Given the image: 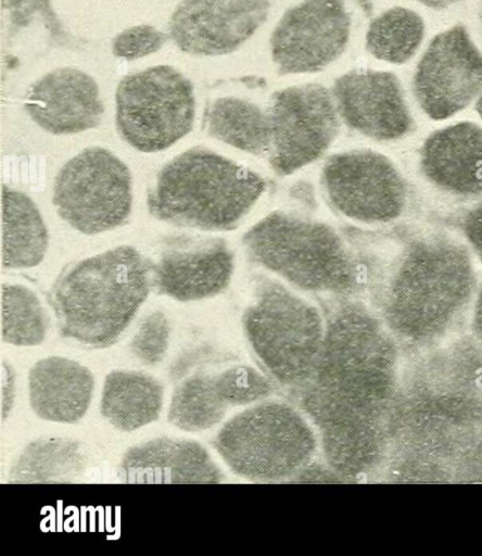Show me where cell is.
I'll return each mask as SVG.
<instances>
[{"label": "cell", "mask_w": 482, "mask_h": 556, "mask_svg": "<svg viewBox=\"0 0 482 556\" xmlns=\"http://www.w3.org/2000/svg\"><path fill=\"white\" fill-rule=\"evenodd\" d=\"M403 350L368 307L344 302L326 319L315 372L295 397L314 424L348 427L386 420L398 394Z\"/></svg>", "instance_id": "cell-1"}, {"label": "cell", "mask_w": 482, "mask_h": 556, "mask_svg": "<svg viewBox=\"0 0 482 556\" xmlns=\"http://www.w3.org/2000/svg\"><path fill=\"white\" fill-rule=\"evenodd\" d=\"M478 286L467 244L443 233L419 237L396 258L377 314L403 354L427 351L461 333Z\"/></svg>", "instance_id": "cell-2"}, {"label": "cell", "mask_w": 482, "mask_h": 556, "mask_svg": "<svg viewBox=\"0 0 482 556\" xmlns=\"http://www.w3.org/2000/svg\"><path fill=\"white\" fill-rule=\"evenodd\" d=\"M151 281L152 265L134 247L79 261L52 295L61 336L93 349L114 344L145 301Z\"/></svg>", "instance_id": "cell-3"}, {"label": "cell", "mask_w": 482, "mask_h": 556, "mask_svg": "<svg viewBox=\"0 0 482 556\" xmlns=\"http://www.w3.org/2000/svg\"><path fill=\"white\" fill-rule=\"evenodd\" d=\"M265 190L255 172L203 148L169 161L156 175L148 208L158 220L200 230L233 229Z\"/></svg>", "instance_id": "cell-4"}, {"label": "cell", "mask_w": 482, "mask_h": 556, "mask_svg": "<svg viewBox=\"0 0 482 556\" xmlns=\"http://www.w3.org/2000/svg\"><path fill=\"white\" fill-rule=\"evenodd\" d=\"M394 407L459 441L482 432V342L461 332L403 354Z\"/></svg>", "instance_id": "cell-5"}, {"label": "cell", "mask_w": 482, "mask_h": 556, "mask_svg": "<svg viewBox=\"0 0 482 556\" xmlns=\"http://www.w3.org/2000/svg\"><path fill=\"white\" fill-rule=\"evenodd\" d=\"M213 446L237 476L256 482L294 479L319 450L316 431L294 405L267 399L228 419Z\"/></svg>", "instance_id": "cell-6"}, {"label": "cell", "mask_w": 482, "mask_h": 556, "mask_svg": "<svg viewBox=\"0 0 482 556\" xmlns=\"http://www.w3.org/2000/svg\"><path fill=\"white\" fill-rule=\"evenodd\" d=\"M243 243L254 262L299 289L350 294L360 285L346 245L324 223L275 212L256 223Z\"/></svg>", "instance_id": "cell-7"}, {"label": "cell", "mask_w": 482, "mask_h": 556, "mask_svg": "<svg viewBox=\"0 0 482 556\" xmlns=\"http://www.w3.org/2000/svg\"><path fill=\"white\" fill-rule=\"evenodd\" d=\"M245 338L265 372L290 391L313 377L326 321L313 304L278 283H266L242 316Z\"/></svg>", "instance_id": "cell-8"}, {"label": "cell", "mask_w": 482, "mask_h": 556, "mask_svg": "<svg viewBox=\"0 0 482 556\" xmlns=\"http://www.w3.org/2000/svg\"><path fill=\"white\" fill-rule=\"evenodd\" d=\"M115 104L120 137L141 152L165 150L193 127V86L169 65H155L124 76L116 88Z\"/></svg>", "instance_id": "cell-9"}, {"label": "cell", "mask_w": 482, "mask_h": 556, "mask_svg": "<svg viewBox=\"0 0 482 556\" xmlns=\"http://www.w3.org/2000/svg\"><path fill=\"white\" fill-rule=\"evenodd\" d=\"M52 202L60 217L81 233L112 230L131 212L130 172L111 151L87 148L59 170Z\"/></svg>", "instance_id": "cell-10"}, {"label": "cell", "mask_w": 482, "mask_h": 556, "mask_svg": "<svg viewBox=\"0 0 482 556\" xmlns=\"http://www.w3.org/2000/svg\"><path fill=\"white\" fill-rule=\"evenodd\" d=\"M270 126V163L281 175L319 159L340 129L339 112L330 91L318 84L277 91L267 111Z\"/></svg>", "instance_id": "cell-11"}, {"label": "cell", "mask_w": 482, "mask_h": 556, "mask_svg": "<svg viewBox=\"0 0 482 556\" xmlns=\"http://www.w3.org/2000/svg\"><path fill=\"white\" fill-rule=\"evenodd\" d=\"M321 180L333 207L356 222L390 223L403 214L407 204V186L399 170L389 157L375 151L331 156Z\"/></svg>", "instance_id": "cell-12"}, {"label": "cell", "mask_w": 482, "mask_h": 556, "mask_svg": "<svg viewBox=\"0 0 482 556\" xmlns=\"http://www.w3.org/2000/svg\"><path fill=\"white\" fill-rule=\"evenodd\" d=\"M350 31L346 0H304L277 23L271 59L281 75L321 71L343 53Z\"/></svg>", "instance_id": "cell-13"}, {"label": "cell", "mask_w": 482, "mask_h": 556, "mask_svg": "<svg viewBox=\"0 0 482 556\" xmlns=\"http://www.w3.org/2000/svg\"><path fill=\"white\" fill-rule=\"evenodd\" d=\"M413 89L422 111L446 119L468 106L482 90V53L462 26L435 36L420 59Z\"/></svg>", "instance_id": "cell-14"}, {"label": "cell", "mask_w": 482, "mask_h": 556, "mask_svg": "<svg viewBox=\"0 0 482 556\" xmlns=\"http://www.w3.org/2000/svg\"><path fill=\"white\" fill-rule=\"evenodd\" d=\"M269 0H181L169 36L183 52L221 55L236 51L265 23Z\"/></svg>", "instance_id": "cell-15"}, {"label": "cell", "mask_w": 482, "mask_h": 556, "mask_svg": "<svg viewBox=\"0 0 482 556\" xmlns=\"http://www.w3.org/2000/svg\"><path fill=\"white\" fill-rule=\"evenodd\" d=\"M332 94L344 123L368 138L394 141L414 127L402 86L393 73L348 72L335 79Z\"/></svg>", "instance_id": "cell-16"}, {"label": "cell", "mask_w": 482, "mask_h": 556, "mask_svg": "<svg viewBox=\"0 0 482 556\" xmlns=\"http://www.w3.org/2000/svg\"><path fill=\"white\" fill-rule=\"evenodd\" d=\"M24 108L38 126L53 135L94 128L104 112L96 80L71 66L55 68L35 81Z\"/></svg>", "instance_id": "cell-17"}, {"label": "cell", "mask_w": 482, "mask_h": 556, "mask_svg": "<svg viewBox=\"0 0 482 556\" xmlns=\"http://www.w3.org/2000/svg\"><path fill=\"white\" fill-rule=\"evenodd\" d=\"M117 475L131 484H217L225 476L207 450L191 439L157 437L130 446Z\"/></svg>", "instance_id": "cell-18"}, {"label": "cell", "mask_w": 482, "mask_h": 556, "mask_svg": "<svg viewBox=\"0 0 482 556\" xmlns=\"http://www.w3.org/2000/svg\"><path fill=\"white\" fill-rule=\"evenodd\" d=\"M232 271L233 254L224 240L191 241L162 252L152 265V282L177 301H199L224 291Z\"/></svg>", "instance_id": "cell-19"}, {"label": "cell", "mask_w": 482, "mask_h": 556, "mask_svg": "<svg viewBox=\"0 0 482 556\" xmlns=\"http://www.w3.org/2000/svg\"><path fill=\"white\" fill-rule=\"evenodd\" d=\"M420 168L439 190L459 198L482 197V127L460 122L432 132L420 151Z\"/></svg>", "instance_id": "cell-20"}, {"label": "cell", "mask_w": 482, "mask_h": 556, "mask_svg": "<svg viewBox=\"0 0 482 556\" xmlns=\"http://www.w3.org/2000/svg\"><path fill=\"white\" fill-rule=\"evenodd\" d=\"M93 388L90 369L66 357L41 358L28 371L29 405L43 420L77 422L90 406Z\"/></svg>", "instance_id": "cell-21"}, {"label": "cell", "mask_w": 482, "mask_h": 556, "mask_svg": "<svg viewBox=\"0 0 482 556\" xmlns=\"http://www.w3.org/2000/svg\"><path fill=\"white\" fill-rule=\"evenodd\" d=\"M163 397V384L155 377L113 370L104 379L100 412L114 428L131 432L158 419Z\"/></svg>", "instance_id": "cell-22"}, {"label": "cell", "mask_w": 482, "mask_h": 556, "mask_svg": "<svg viewBox=\"0 0 482 556\" xmlns=\"http://www.w3.org/2000/svg\"><path fill=\"white\" fill-rule=\"evenodd\" d=\"M48 231L31 199L1 187V263L5 268L37 266L48 248Z\"/></svg>", "instance_id": "cell-23"}, {"label": "cell", "mask_w": 482, "mask_h": 556, "mask_svg": "<svg viewBox=\"0 0 482 556\" xmlns=\"http://www.w3.org/2000/svg\"><path fill=\"white\" fill-rule=\"evenodd\" d=\"M87 465V451L78 440L41 437L29 442L16 457L8 482L74 483L83 478Z\"/></svg>", "instance_id": "cell-24"}, {"label": "cell", "mask_w": 482, "mask_h": 556, "mask_svg": "<svg viewBox=\"0 0 482 556\" xmlns=\"http://www.w3.org/2000/svg\"><path fill=\"white\" fill-rule=\"evenodd\" d=\"M207 131L210 136L254 155L270 152L267 112L244 99H216L207 112Z\"/></svg>", "instance_id": "cell-25"}, {"label": "cell", "mask_w": 482, "mask_h": 556, "mask_svg": "<svg viewBox=\"0 0 482 556\" xmlns=\"http://www.w3.org/2000/svg\"><path fill=\"white\" fill-rule=\"evenodd\" d=\"M228 409L217 394L214 374L198 371L186 376L176 386L167 420L182 431L198 432L218 425Z\"/></svg>", "instance_id": "cell-26"}, {"label": "cell", "mask_w": 482, "mask_h": 556, "mask_svg": "<svg viewBox=\"0 0 482 556\" xmlns=\"http://www.w3.org/2000/svg\"><path fill=\"white\" fill-rule=\"evenodd\" d=\"M423 34L424 24L419 14L395 7L370 23L366 34V48L379 60L401 64L415 54Z\"/></svg>", "instance_id": "cell-27"}, {"label": "cell", "mask_w": 482, "mask_h": 556, "mask_svg": "<svg viewBox=\"0 0 482 556\" xmlns=\"http://www.w3.org/2000/svg\"><path fill=\"white\" fill-rule=\"evenodd\" d=\"M1 340L15 346H36L48 330L47 314L37 298L22 285H1Z\"/></svg>", "instance_id": "cell-28"}, {"label": "cell", "mask_w": 482, "mask_h": 556, "mask_svg": "<svg viewBox=\"0 0 482 556\" xmlns=\"http://www.w3.org/2000/svg\"><path fill=\"white\" fill-rule=\"evenodd\" d=\"M214 382L218 396L229 408L265 401L278 390L267 374L245 364L231 365L214 374Z\"/></svg>", "instance_id": "cell-29"}, {"label": "cell", "mask_w": 482, "mask_h": 556, "mask_svg": "<svg viewBox=\"0 0 482 556\" xmlns=\"http://www.w3.org/2000/svg\"><path fill=\"white\" fill-rule=\"evenodd\" d=\"M170 326L160 311L149 314L139 325L130 342V351L141 363L155 366L161 363L169 344Z\"/></svg>", "instance_id": "cell-30"}, {"label": "cell", "mask_w": 482, "mask_h": 556, "mask_svg": "<svg viewBox=\"0 0 482 556\" xmlns=\"http://www.w3.org/2000/svg\"><path fill=\"white\" fill-rule=\"evenodd\" d=\"M167 38L166 34L151 25H136L115 36L112 51L116 56L131 61L156 52Z\"/></svg>", "instance_id": "cell-31"}, {"label": "cell", "mask_w": 482, "mask_h": 556, "mask_svg": "<svg viewBox=\"0 0 482 556\" xmlns=\"http://www.w3.org/2000/svg\"><path fill=\"white\" fill-rule=\"evenodd\" d=\"M453 478L468 482H482V432L472 437L459 453Z\"/></svg>", "instance_id": "cell-32"}, {"label": "cell", "mask_w": 482, "mask_h": 556, "mask_svg": "<svg viewBox=\"0 0 482 556\" xmlns=\"http://www.w3.org/2000/svg\"><path fill=\"white\" fill-rule=\"evenodd\" d=\"M460 226L468 248L482 264V202L465 214Z\"/></svg>", "instance_id": "cell-33"}, {"label": "cell", "mask_w": 482, "mask_h": 556, "mask_svg": "<svg viewBox=\"0 0 482 556\" xmlns=\"http://www.w3.org/2000/svg\"><path fill=\"white\" fill-rule=\"evenodd\" d=\"M15 399V372L8 363L1 362V420L11 413Z\"/></svg>", "instance_id": "cell-34"}, {"label": "cell", "mask_w": 482, "mask_h": 556, "mask_svg": "<svg viewBox=\"0 0 482 556\" xmlns=\"http://www.w3.org/2000/svg\"><path fill=\"white\" fill-rule=\"evenodd\" d=\"M469 333L482 342V282L478 286L470 309Z\"/></svg>", "instance_id": "cell-35"}, {"label": "cell", "mask_w": 482, "mask_h": 556, "mask_svg": "<svg viewBox=\"0 0 482 556\" xmlns=\"http://www.w3.org/2000/svg\"><path fill=\"white\" fill-rule=\"evenodd\" d=\"M428 7L434 8V9H443L456 0H417Z\"/></svg>", "instance_id": "cell-36"}, {"label": "cell", "mask_w": 482, "mask_h": 556, "mask_svg": "<svg viewBox=\"0 0 482 556\" xmlns=\"http://www.w3.org/2000/svg\"><path fill=\"white\" fill-rule=\"evenodd\" d=\"M481 20H482V9H481Z\"/></svg>", "instance_id": "cell-37"}]
</instances>
